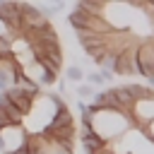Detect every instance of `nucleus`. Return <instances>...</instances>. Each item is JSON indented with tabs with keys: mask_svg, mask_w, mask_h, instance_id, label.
I'll return each instance as SVG.
<instances>
[{
	"mask_svg": "<svg viewBox=\"0 0 154 154\" xmlns=\"http://www.w3.org/2000/svg\"><path fill=\"white\" fill-rule=\"evenodd\" d=\"M7 125H12V123H10V118L5 116V111L0 108V130H2V128H7Z\"/></svg>",
	"mask_w": 154,
	"mask_h": 154,
	"instance_id": "f8f14e48",
	"label": "nucleus"
},
{
	"mask_svg": "<svg viewBox=\"0 0 154 154\" xmlns=\"http://www.w3.org/2000/svg\"><path fill=\"white\" fill-rule=\"evenodd\" d=\"M2 58H12V48H10V38L0 36V60Z\"/></svg>",
	"mask_w": 154,
	"mask_h": 154,
	"instance_id": "9d476101",
	"label": "nucleus"
},
{
	"mask_svg": "<svg viewBox=\"0 0 154 154\" xmlns=\"http://www.w3.org/2000/svg\"><path fill=\"white\" fill-rule=\"evenodd\" d=\"M79 142H82V147H84V154H99V152L106 149V142H101L96 135H91V137H87V140H79Z\"/></svg>",
	"mask_w": 154,
	"mask_h": 154,
	"instance_id": "423d86ee",
	"label": "nucleus"
},
{
	"mask_svg": "<svg viewBox=\"0 0 154 154\" xmlns=\"http://www.w3.org/2000/svg\"><path fill=\"white\" fill-rule=\"evenodd\" d=\"M36 10H38V14H41L43 19H51V17H55V14L63 10V2H53V5H38Z\"/></svg>",
	"mask_w": 154,
	"mask_h": 154,
	"instance_id": "0eeeda50",
	"label": "nucleus"
},
{
	"mask_svg": "<svg viewBox=\"0 0 154 154\" xmlns=\"http://www.w3.org/2000/svg\"><path fill=\"white\" fill-rule=\"evenodd\" d=\"M149 87H154V77H149Z\"/></svg>",
	"mask_w": 154,
	"mask_h": 154,
	"instance_id": "4468645a",
	"label": "nucleus"
},
{
	"mask_svg": "<svg viewBox=\"0 0 154 154\" xmlns=\"http://www.w3.org/2000/svg\"><path fill=\"white\" fill-rule=\"evenodd\" d=\"M84 79H87V82H84V84H89V87H91V89H94V87H96V84H106V82H103V77H101V72H99V70H94V72H89V75H84Z\"/></svg>",
	"mask_w": 154,
	"mask_h": 154,
	"instance_id": "1a4fd4ad",
	"label": "nucleus"
},
{
	"mask_svg": "<svg viewBox=\"0 0 154 154\" xmlns=\"http://www.w3.org/2000/svg\"><path fill=\"white\" fill-rule=\"evenodd\" d=\"M65 79H67V82H82V79H84V70H82L79 65H70V67L65 70Z\"/></svg>",
	"mask_w": 154,
	"mask_h": 154,
	"instance_id": "6e6552de",
	"label": "nucleus"
},
{
	"mask_svg": "<svg viewBox=\"0 0 154 154\" xmlns=\"http://www.w3.org/2000/svg\"><path fill=\"white\" fill-rule=\"evenodd\" d=\"M51 130H65V128H75V118H72V113L67 111V106H65V101L58 106V111H55V116H53V120H51V125H48Z\"/></svg>",
	"mask_w": 154,
	"mask_h": 154,
	"instance_id": "39448f33",
	"label": "nucleus"
},
{
	"mask_svg": "<svg viewBox=\"0 0 154 154\" xmlns=\"http://www.w3.org/2000/svg\"><path fill=\"white\" fill-rule=\"evenodd\" d=\"M2 96H5V99H7V101H10V103H12V106L24 116V118L29 116L31 103L38 99L36 94H31V91H22V89H17V87H10L7 91H2Z\"/></svg>",
	"mask_w": 154,
	"mask_h": 154,
	"instance_id": "7ed1b4c3",
	"label": "nucleus"
},
{
	"mask_svg": "<svg viewBox=\"0 0 154 154\" xmlns=\"http://www.w3.org/2000/svg\"><path fill=\"white\" fill-rule=\"evenodd\" d=\"M7 31H10V29H7V26L0 22V36H7Z\"/></svg>",
	"mask_w": 154,
	"mask_h": 154,
	"instance_id": "ddd939ff",
	"label": "nucleus"
},
{
	"mask_svg": "<svg viewBox=\"0 0 154 154\" xmlns=\"http://www.w3.org/2000/svg\"><path fill=\"white\" fill-rule=\"evenodd\" d=\"M26 135L29 130L24 125H7L0 130V144H2V152L0 154H12L22 147H26Z\"/></svg>",
	"mask_w": 154,
	"mask_h": 154,
	"instance_id": "f257e3e1",
	"label": "nucleus"
},
{
	"mask_svg": "<svg viewBox=\"0 0 154 154\" xmlns=\"http://www.w3.org/2000/svg\"><path fill=\"white\" fill-rule=\"evenodd\" d=\"M17 75H19V67L14 65V60L12 58H2L0 60V94L12 87V82H14Z\"/></svg>",
	"mask_w": 154,
	"mask_h": 154,
	"instance_id": "20e7f679",
	"label": "nucleus"
},
{
	"mask_svg": "<svg viewBox=\"0 0 154 154\" xmlns=\"http://www.w3.org/2000/svg\"><path fill=\"white\" fill-rule=\"evenodd\" d=\"M91 94H94V89L89 84H77V96H91Z\"/></svg>",
	"mask_w": 154,
	"mask_h": 154,
	"instance_id": "9b49d317",
	"label": "nucleus"
},
{
	"mask_svg": "<svg viewBox=\"0 0 154 154\" xmlns=\"http://www.w3.org/2000/svg\"><path fill=\"white\" fill-rule=\"evenodd\" d=\"M22 77H24V79H29L31 84H36L38 89L51 87V84H55V82H58V75H53V72H51L43 63H38V60H34L31 65L22 67Z\"/></svg>",
	"mask_w": 154,
	"mask_h": 154,
	"instance_id": "f03ea898",
	"label": "nucleus"
}]
</instances>
